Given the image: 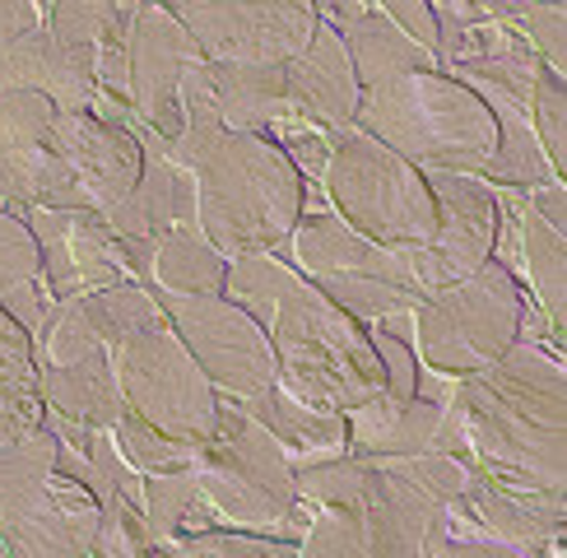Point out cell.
<instances>
[{"label": "cell", "instance_id": "27", "mask_svg": "<svg viewBox=\"0 0 567 558\" xmlns=\"http://www.w3.org/2000/svg\"><path fill=\"white\" fill-rule=\"evenodd\" d=\"M498 200L512 209V224H516V270H526L530 298L539 302V312L549 317L554 331L563 335V321H567V247H563V232L535 215L526 192H498Z\"/></svg>", "mask_w": 567, "mask_h": 558}, {"label": "cell", "instance_id": "37", "mask_svg": "<svg viewBox=\"0 0 567 558\" xmlns=\"http://www.w3.org/2000/svg\"><path fill=\"white\" fill-rule=\"evenodd\" d=\"M163 554H224V558H279V554H298L289 540H275L261 530H243V526H205L192 535H173Z\"/></svg>", "mask_w": 567, "mask_h": 558}, {"label": "cell", "instance_id": "40", "mask_svg": "<svg viewBox=\"0 0 567 558\" xmlns=\"http://www.w3.org/2000/svg\"><path fill=\"white\" fill-rule=\"evenodd\" d=\"M38 275H42V261H38V242L29 224L10 215V209H0V293L19 285V279H38Z\"/></svg>", "mask_w": 567, "mask_h": 558}, {"label": "cell", "instance_id": "11", "mask_svg": "<svg viewBox=\"0 0 567 558\" xmlns=\"http://www.w3.org/2000/svg\"><path fill=\"white\" fill-rule=\"evenodd\" d=\"M205 61H289L317 33L312 0H158Z\"/></svg>", "mask_w": 567, "mask_h": 558}, {"label": "cell", "instance_id": "29", "mask_svg": "<svg viewBox=\"0 0 567 558\" xmlns=\"http://www.w3.org/2000/svg\"><path fill=\"white\" fill-rule=\"evenodd\" d=\"M56 447H61V437L47 424H38L33 433H23L0 447V540H6L19 521H29L42 507V498L52 494Z\"/></svg>", "mask_w": 567, "mask_h": 558}, {"label": "cell", "instance_id": "48", "mask_svg": "<svg viewBox=\"0 0 567 558\" xmlns=\"http://www.w3.org/2000/svg\"><path fill=\"white\" fill-rule=\"evenodd\" d=\"M33 6H38V14H42V23H47V14H52L56 0H33Z\"/></svg>", "mask_w": 567, "mask_h": 558}, {"label": "cell", "instance_id": "5", "mask_svg": "<svg viewBox=\"0 0 567 558\" xmlns=\"http://www.w3.org/2000/svg\"><path fill=\"white\" fill-rule=\"evenodd\" d=\"M266 335L275 349V382L307 405L344 414L372 391H382V368H377L363 321L340 312L307 279L279 302Z\"/></svg>", "mask_w": 567, "mask_h": 558}, {"label": "cell", "instance_id": "10", "mask_svg": "<svg viewBox=\"0 0 567 558\" xmlns=\"http://www.w3.org/2000/svg\"><path fill=\"white\" fill-rule=\"evenodd\" d=\"M150 293L158 298V308L177 331V340L186 344V354L200 363V372L219 395L251 401V395L275 386L270 335L233 298H224V293H168L158 285H150Z\"/></svg>", "mask_w": 567, "mask_h": 558}, {"label": "cell", "instance_id": "41", "mask_svg": "<svg viewBox=\"0 0 567 558\" xmlns=\"http://www.w3.org/2000/svg\"><path fill=\"white\" fill-rule=\"evenodd\" d=\"M0 382H19V386H38V354L29 331L0 308Z\"/></svg>", "mask_w": 567, "mask_h": 558}, {"label": "cell", "instance_id": "23", "mask_svg": "<svg viewBox=\"0 0 567 558\" xmlns=\"http://www.w3.org/2000/svg\"><path fill=\"white\" fill-rule=\"evenodd\" d=\"M99 517H103V507L93 503L89 488L56 475L52 494L42 498V507L6 535V549L29 554V558H84V554H93Z\"/></svg>", "mask_w": 567, "mask_h": 558}, {"label": "cell", "instance_id": "35", "mask_svg": "<svg viewBox=\"0 0 567 558\" xmlns=\"http://www.w3.org/2000/svg\"><path fill=\"white\" fill-rule=\"evenodd\" d=\"M135 10H140V0H56L52 14H47V29L65 42L99 52V46L126 42Z\"/></svg>", "mask_w": 567, "mask_h": 558}, {"label": "cell", "instance_id": "50", "mask_svg": "<svg viewBox=\"0 0 567 558\" xmlns=\"http://www.w3.org/2000/svg\"><path fill=\"white\" fill-rule=\"evenodd\" d=\"M545 6H563V0H545Z\"/></svg>", "mask_w": 567, "mask_h": 558}, {"label": "cell", "instance_id": "42", "mask_svg": "<svg viewBox=\"0 0 567 558\" xmlns=\"http://www.w3.org/2000/svg\"><path fill=\"white\" fill-rule=\"evenodd\" d=\"M42 424V395L38 386H19V382H0V447L23 433H33Z\"/></svg>", "mask_w": 567, "mask_h": 558}, {"label": "cell", "instance_id": "46", "mask_svg": "<svg viewBox=\"0 0 567 558\" xmlns=\"http://www.w3.org/2000/svg\"><path fill=\"white\" fill-rule=\"evenodd\" d=\"M33 29H42V14H38L33 0H0V42L23 38Z\"/></svg>", "mask_w": 567, "mask_h": 558}, {"label": "cell", "instance_id": "8", "mask_svg": "<svg viewBox=\"0 0 567 558\" xmlns=\"http://www.w3.org/2000/svg\"><path fill=\"white\" fill-rule=\"evenodd\" d=\"M293 270L326 293L353 321H377L386 312H414L423 289L405 261V251L377 247L363 232H353L336 209H302L289 232Z\"/></svg>", "mask_w": 567, "mask_h": 558}, {"label": "cell", "instance_id": "18", "mask_svg": "<svg viewBox=\"0 0 567 558\" xmlns=\"http://www.w3.org/2000/svg\"><path fill=\"white\" fill-rule=\"evenodd\" d=\"M52 135H56V149L65 158L70 177H75V186L84 192L89 209L103 215V209H112L135 186L140 163H145L140 131L112 126L99 112H56Z\"/></svg>", "mask_w": 567, "mask_h": 558}, {"label": "cell", "instance_id": "14", "mask_svg": "<svg viewBox=\"0 0 567 558\" xmlns=\"http://www.w3.org/2000/svg\"><path fill=\"white\" fill-rule=\"evenodd\" d=\"M140 149H145V163H140L135 186L112 209H103V219L126 251L131 279L150 289L163 232L177 224H196V177L168 154V140L154 135L150 126H140Z\"/></svg>", "mask_w": 567, "mask_h": 558}, {"label": "cell", "instance_id": "22", "mask_svg": "<svg viewBox=\"0 0 567 558\" xmlns=\"http://www.w3.org/2000/svg\"><path fill=\"white\" fill-rule=\"evenodd\" d=\"M209 99L228 131L275 140L284 122H293V103L284 93V61H205Z\"/></svg>", "mask_w": 567, "mask_h": 558}, {"label": "cell", "instance_id": "19", "mask_svg": "<svg viewBox=\"0 0 567 558\" xmlns=\"http://www.w3.org/2000/svg\"><path fill=\"white\" fill-rule=\"evenodd\" d=\"M33 89L56 112H89L99 75H93V46H75L52 29H33L23 38L0 42V93Z\"/></svg>", "mask_w": 567, "mask_h": 558}, {"label": "cell", "instance_id": "17", "mask_svg": "<svg viewBox=\"0 0 567 558\" xmlns=\"http://www.w3.org/2000/svg\"><path fill=\"white\" fill-rule=\"evenodd\" d=\"M437 70L470 84L488 103V112H526L530 116V89L539 80V61L530 46L516 38L507 23L480 19L461 33V42L446 56H437Z\"/></svg>", "mask_w": 567, "mask_h": 558}, {"label": "cell", "instance_id": "2", "mask_svg": "<svg viewBox=\"0 0 567 558\" xmlns=\"http://www.w3.org/2000/svg\"><path fill=\"white\" fill-rule=\"evenodd\" d=\"M186 126L168 154L196 177V224L224 256L279 251L302 215V177L275 140L228 131L209 99L205 61L182 84Z\"/></svg>", "mask_w": 567, "mask_h": 558}, {"label": "cell", "instance_id": "25", "mask_svg": "<svg viewBox=\"0 0 567 558\" xmlns=\"http://www.w3.org/2000/svg\"><path fill=\"white\" fill-rule=\"evenodd\" d=\"M433 498L410 484L391 465H372V484L363 498V535L372 558H414L423 549V530L433 517Z\"/></svg>", "mask_w": 567, "mask_h": 558}, {"label": "cell", "instance_id": "24", "mask_svg": "<svg viewBox=\"0 0 567 558\" xmlns=\"http://www.w3.org/2000/svg\"><path fill=\"white\" fill-rule=\"evenodd\" d=\"M38 395L52 414L89 428H112L116 414L126 410L107 349H89L70 363H38Z\"/></svg>", "mask_w": 567, "mask_h": 558}, {"label": "cell", "instance_id": "6", "mask_svg": "<svg viewBox=\"0 0 567 558\" xmlns=\"http://www.w3.org/2000/svg\"><path fill=\"white\" fill-rule=\"evenodd\" d=\"M326 140L330 154L321 182L336 215L377 247H429L437 232V209L423 168L400 158L363 126H336L326 131Z\"/></svg>", "mask_w": 567, "mask_h": 558}, {"label": "cell", "instance_id": "45", "mask_svg": "<svg viewBox=\"0 0 567 558\" xmlns=\"http://www.w3.org/2000/svg\"><path fill=\"white\" fill-rule=\"evenodd\" d=\"M377 10H382L386 19H395L400 29H405L414 42L429 46V52L437 46V29H433V10H429V0H377Z\"/></svg>", "mask_w": 567, "mask_h": 558}, {"label": "cell", "instance_id": "49", "mask_svg": "<svg viewBox=\"0 0 567 558\" xmlns=\"http://www.w3.org/2000/svg\"><path fill=\"white\" fill-rule=\"evenodd\" d=\"M330 6H336V0H312V10H317V19H321V14L330 10Z\"/></svg>", "mask_w": 567, "mask_h": 558}, {"label": "cell", "instance_id": "1", "mask_svg": "<svg viewBox=\"0 0 567 558\" xmlns=\"http://www.w3.org/2000/svg\"><path fill=\"white\" fill-rule=\"evenodd\" d=\"M567 391L554 349L516 340L503 359L456 378L433 447L475 456L493 479L563 488L567 465Z\"/></svg>", "mask_w": 567, "mask_h": 558}, {"label": "cell", "instance_id": "13", "mask_svg": "<svg viewBox=\"0 0 567 558\" xmlns=\"http://www.w3.org/2000/svg\"><path fill=\"white\" fill-rule=\"evenodd\" d=\"M437 209V232L429 247H405V261L419 279L423 298L456 285L493 256L498 238V192L470 173H423Z\"/></svg>", "mask_w": 567, "mask_h": 558}, {"label": "cell", "instance_id": "34", "mask_svg": "<svg viewBox=\"0 0 567 558\" xmlns=\"http://www.w3.org/2000/svg\"><path fill=\"white\" fill-rule=\"evenodd\" d=\"M80 312L93 326V335H99L103 349L122 344L126 335H135V331H145V326L163 321L158 298L145 285H140V279H116V285H107V289L80 293Z\"/></svg>", "mask_w": 567, "mask_h": 558}, {"label": "cell", "instance_id": "12", "mask_svg": "<svg viewBox=\"0 0 567 558\" xmlns=\"http://www.w3.org/2000/svg\"><path fill=\"white\" fill-rule=\"evenodd\" d=\"M56 107L33 89L0 93V209L52 205V209H89L84 192L70 177L56 149Z\"/></svg>", "mask_w": 567, "mask_h": 558}, {"label": "cell", "instance_id": "30", "mask_svg": "<svg viewBox=\"0 0 567 558\" xmlns=\"http://www.w3.org/2000/svg\"><path fill=\"white\" fill-rule=\"evenodd\" d=\"M145 530H150V545L163 554V545L173 535H192V530H205V526H224L215 517V507L205 503L200 494V471L196 461L192 465H177V471H158V475H145Z\"/></svg>", "mask_w": 567, "mask_h": 558}, {"label": "cell", "instance_id": "3", "mask_svg": "<svg viewBox=\"0 0 567 558\" xmlns=\"http://www.w3.org/2000/svg\"><path fill=\"white\" fill-rule=\"evenodd\" d=\"M353 126H363L423 173L480 177L498 145V122L488 103L446 70H410L363 89Z\"/></svg>", "mask_w": 567, "mask_h": 558}, {"label": "cell", "instance_id": "21", "mask_svg": "<svg viewBox=\"0 0 567 558\" xmlns=\"http://www.w3.org/2000/svg\"><path fill=\"white\" fill-rule=\"evenodd\" d=\"M442 410L429 395H391L386 386L372 391L368 401H359L353 410H344L349 418V456H359L368 465H391L400 456H414V452H429L437 424H442Z\"/></svg>", "mask_w": 567, "mask_h": 558}, {"label": "cell", "instance_id": "38", "mask_svg": "<svg viewBox=\"0 0 567 558\" xmlns=\"http://www.w3.org/2000/svg\"><path fill=\"white\" fill-rule=\"evenodd\" d=\"M530 126L539 135V145H545L554 173L563 177L567 173V89L554 70H539V80L530 89Z\"/></svg>", "mask_w": 567, "mask_h": 558}, {"label": "cell", "instance_id": "31", "mask_svg": "<svg viewBox=\"0 0 567 558\" xmlns=\"http://www.w3.org/2000/svg\"><path fill=\"white\" fill-rule=\"evenodd\" d=\"M493 122H498V145L480 173L493 192H539V186L563 182L526 112H493Z\"/></svg>", "mask_w": 567, "mask_h": 558}, {"label": "cell", "instance_id": "4", "mask_svg": "<svg viewBox=\"0 0 567 558\" xmlns=\"http://www.w3.org/2000/svg\"><path fill=\"white\" fill-rule=\"evenodd\" d=\"M196 471L200 494L224 526L261 530L298 549L312 512L293 494V465L275 433L243 401L219 395L215 428L196 447Z\"/></svg>", "mask_w": 567, "mask_h": 558}, {"label": "cell", "instance_id": "20", "mask_svg": "<svg viewBox=\"0 0 567 558\" xmlns=\"http://www.w3.org/2000/svg\"><path fill=\"white\" fill-rule=\"evenodd\" d=\"M284 93L298 116L317 122L326 131L336 126H353V112H359V80H353V65L344 56V42L330 23H317L312 42L302 46L298 56L284 61Z\"/></svg>", "mask_w": 567, "mask_h": 558}, {"label": "cell", "instance_id": "16", "mask_svg": "<svg viewBox=\"0 0 567 558\" xmlns=\"http://www.w3.org/2000/svg\"><path fill=\"white\" fill-rule=\"evenodd\" d=\"M19 219L29 224L38 242L42 285L52 298H80V293L116 285V279H131L126 251L112 238V228L99 209L29 205V209H19Z\"/></svg>", "mask_w": 567, "mask_h": 558}, {"label": "cell", "instance_id": "15", "mask_svg": "<svg viewBox=\"0 0 567 558\" xmlns=\"http://www.w3.org/2000/svg\"><path fill=\"white\" fill-rule=\"evenodd\" d=\"M126 61H131V107L154 135L177 140L186 126L182 112V84L205 61L196 38L158 6L140 0L135 23L126 33Z\"/></svg>", "mask_w": 567, "mask_h": 558}, {"label": "cell", "instance_id": "43", "mask_svg": "<svg viewBox=\"0 0 567 558\" xmlns=\"http://www.w3.org/2000/svg\"><path fill=\"white\" fill-rule=\"evenodd\" d=\"M47 302H52V293H47L42 275L38 279H19V285H10L6 293H0V308H6L23 331H29V340L42 331V317H47Z\"/></svg>", "mask_w": 567, "mask_h": 558}, {"label": "cell", "instance_id": "26", "mask_svg": "<svg viewBox=\"0 0 567 558\" xmlns=\"http://www.w3.org/2000/svg\"><path fill=\"white\" fill-rule=\"evenodd\" d=\"M261 424L275 433V442L289 456V465H312V461H330L349 447V418L340 410H326V405H307L298 395H289L279 382L266 386L261 395L243 401Z\"/></svg>", "mask_w": 567, "mask_h": 558}, {"label": "cell", "instance_id": "39", "mask_svg": "<svg viewBox=\"0 0 567 558\" xmlns=\"http://www.w3.org/2000/svg\"><path fill=\"white\" fill-rule=\"evenodd\" d=\"M368 331V344H372V354H377V368H382V386L391 395H414L419 386V354H414V340H400L395 331H386L382 321H368L363 326Z\"/></svg>", "mask_w": 567, "mask_h": 558}, {"label": "cell", "instance_id": "9", "mask_svg": "<svg viewBox=\"0 0 567 558\" xmlns=\"http://www.w3.org/2000/svg\"><path fill=\"white\" fill-rule=\"evenodd\" d=\"M107 359L126 405L140 418H150L154 428L186 442V447H200L209 437L219 414V391L209 386L200 363L186 354V344L177 340L168 317L126 335L122 344H112Z\"/></svg>", "mask_w": 567, "mask_h": 558}, {"label": "cell", "instance_id": "7", "mask_svg": "<svg viewBox=\"0 0 567 558\" xmlns=\"http://www.w3.org/2000/svg\"><path fill=\"white\" fill-rule=\"evenodd\" d=\"M526 289L516 270L488 256L456 285L429 293L414 308V354L423 368L446 378H470L516 344Z\"/></svg>", "mask_w": 567, "mask_h": 558}, {"label": "cell", "instance_id": "28", "mask_svg": "<svg viewBox=\"0 0 567 558\" xmlns=\"http://www.w3.org/2000/svg\"><path fill=\"white\" fill-rule=\"evenodd\" d=\"M336 33L344 42V56L353 65L359 89L386 84L395 75H410V70H437V56L429 52V46L414 42L382 10H363L359 19H344V23H336Z\"/></svg>", "mask_w": 567, "mask_h": 558}, {"label": "cell", "instance_id": "47", "mask_svg": "<svg viewBox=\"0 0 567 558\" xmlns=\"http://www.w3.org/2000/svg\"><path fill=\"white\" fill-rule=\"evenodd\" d=\"M526 200L549 228H558V232L567 228V192H563V182L558 186H539V192H526Z\"/></svg>", "mask_w": 567, "mask_h": 558}, {"label": "cell", "instance_id": "33", "mask_svg": "<svg viewBox=\"0 0 567 558\" xmlns=\"http://www.w3.org/2000/svg\"><path fill=\"white\" fill-rule=\"evenodd\" d=\"M302 285V275L293 266H284L275 251H243V256H228V270H224V298H233L238 308L261 326L275 321L279 302L289 298Z\"/></svg>", "mask_w": 567, "mask_h": 558}, {"label": "cell", "instance_id": "36", "mask_svg": "<svg viewBox=\"0 0 567 558\" xmlns=\"http://www.w3.org/2000/svg\"><path fill=\"white\" fill-rule=\"evenodd\" d=\"M107 433H112V442L122 447V456L135 465L140 475L177 471V465H192L196 461V447H186V442H177V437H168L163 428H154L150 418H140L131 405L116 414V424Z\"/></svg>", "mask_w": 567, "mask_h": 558}, {"label": "cell", "instance_id": "32", "mask_svg": "<svg viewBox=\"0 0 567 558\" xmlns=\"http://www.w3.org/2000/svg\"><path fill=\"white\" fill-rule=\"evenodd\" d=\"M228 256L200 232V224H177L154 251V285L168 293H224Z\"/></svg>", "mask_w": 567, "mask_h": 558}, {"label": "cell", "instance_id": "44", "mask_svg": "<svg viewBox=\"0 0 567 558\" xmlns=\"http://www.w3.org/2000/svg\"><path fill=\"white\" fill-rule=\"evenodd\" d=\"M429 10H433V29H437L433 56H446V52H452V46L461 42V33L470 29V23L484 19L480 0H429Z\"/></svg>", "mask_w": 567, "mask_h": 558}]
</instances>
